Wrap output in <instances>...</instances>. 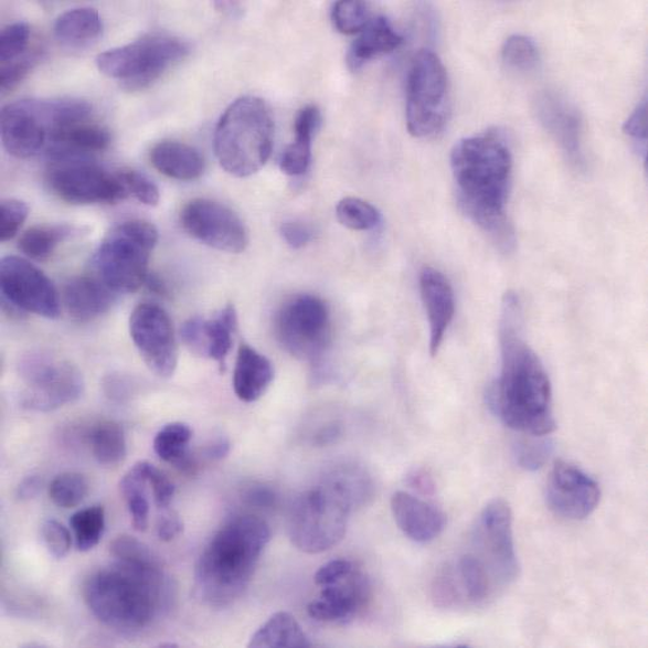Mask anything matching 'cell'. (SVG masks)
Segmentation results:
<instances>
[{
  "label": "cell",
  "mask_w": 648,
  "mask_h": 648,
  "mask_svg": "<svg viewBox=\"0 0 648 648\" xmlns=\"http://www.w3.org/2000/svg\"><path fill=\"white\" fill-rule=\"evenodd\" d=\"M450 167L465 214L503 252H511L514 231L506 214L512 173L508 145L495 136L461 139L452 150Z\"/></svg>",
  "instance_id": "cell-2"
},
{
  "label": "cell",
  "mask_w": 648,
  "mask_h": 648,
  "mask_svg": "<svg viewBox=\"0 0 648 648\" xmlns=\"http://www.w3.org/2000/svg\"><path fill=\"white\" fill-rule=\"evenodd\" d=\"M192 429L184 423L167 424L155 439V450L157 456L168 464L191 472L194 468L193 458L190 455V443L192 440Z\"/></svg>",
  "instance_id": "cell-31"
},
{
  "label": "cell",
  "mask_w": 648,
  "mask_h": 648,
  "mask_svg": "<svg viewBox=\"0 0 648 648\" xmlns=\"http://www.w3.org/2000/svg\"><path fill=\"white\" fill-rule=\"evenodd\" d=\"M392 511L399 529L415 543H431L446 528V514L435 506L404 491L392 497Z\"/></svg>",
  "instance_id": "cell-22"
},
{
  "label": "cell",
  "mask_w": 648,
  "mask_h": 648,
  "mask_svg": "<svg viewBox=\"0 0 648 648\" xmlns=\"http://www.w3.org/2000/svg\"><path fill=\"white\" fill-rule=\"evenodd\" d=\"M472 554L486 567L497 591L517 581L520 572L514 550L512 511L508 502L487 503L476 523Z\"/></svg>",
  "instance_id": "cell-11"
},
{
  "label": "cell",
  "mask_w": 648,
  "mask_h": 648,
  "mask_svg": "<svg viewBox=\"0 0 648 648\" xmlns=\"http://www.w3.org/2000/svg\"><path fill=\"white\" fill-rule=\"evenodd\" d=\"M189 52V44L173 35L146 34L126 46L103 52L96 65L102 74L136 92L156 83Z\"/></svg>",
  "instance_id": "cell-8"
},
{
  "label": "cell",
  "mask_w": 648,
  "mask_h": 648,
  "mask_svg": "<svg viewBox=\"0 0 648 648\" xmlns=\"http://www.w3.org/2000/svg\"><path fill=\"white\" fill-rule=\"evenodd\" d=\"M182 340L188 349L199 357L206 358L205 333H203V318L189 319L181 328Z\"/></svg>",
  "instance_id": "cell-47"
},
{
  "label": "cell",
  "mask_w": 648,
  "mask_h": 648,
  "mask_svg": "<svg viewBox=\"0 0 648 648\" xmlns=\"http://www.w3.org/2000/svg\"><path fill=\"white\" fill-rule=\"evenodd\" d=\"M75 235V229L68 225H40L25 231L18 247L30 259L43 262L56 251V247Z\"/></svg>",
  "instance_id": "cell-34"
},
{
  "label": "cell",
  "mask_w": 648,
  "mask_h": 648,
  "mask_svg": "<svg viewBox=\"0 0 648 648\" xmlns=\"http://www.w3.org/2000/svg\"><path fill=\"white\" fill-rule=\"evenodd\" d=\"M183 522L180 514L170 509H163V512L159 514L157 522V535L159 540L164 543L179 538L183 532Z\"/></svg>",
  "instance_id": "cell-50"
},
{
  "label": "cell",
  "mask_w": 648,
  "mask_h": 648,
  "mask_svg": "<svg viewBox=\"0 0 648 648\" xmlns=\"http://www.w3.org/2000/svg\"><path fill=\"white\" fill-rule=\"evenodd\" d=\"M126 188L128 196H132L147 206H157L161 201V193L157 184L144 173L135 170H121L118 172Z\"/></svg>",
  "instance_id": "cell-42"
},
{
  "label": "cell",
  "mask_w": 648,
  "mask_h": 648,
  "mask_svg": "<svg viewBox=\"0 0 648 648\" xmlns=\"http://www.w3.org/2000/svg\"><path fill=\"white\" fill-rule=\"evenodd\" d=\"M501 372L490 390V406L504 425L523 435L555 431L552 384L543 362L523 340L517 293H506L500 322Z\"/></svg>",
  "instance_id": "cell-1"
},
{
  "label": "cell",
  "mask_w": 648,
  "mask_h": 648,
  "mask_svg": "<svg viewBox=\"0 0 648 648\" xmlns=\"http://www.w3.org/2000/svg\"><path fill=\"white\" fill-rule=\"evenodd\" d=\"M150 159L159 172L174 180L193 181L205 170L199 150L180 141H162L152 149Z\"/></svg>",
  "instance_id": "cell-27"
},
{
  "label": "cell",
  "mask_w": 648,
  "mask_h": 648,
  "mask_svg": "<svg viewBox=\"0 0 648 648\" xmlns=\"http://www.w3.org/2000/svg\"><path fill=\"white\" fill-rule=\"evenodd\" d=\"M39 53H24L21 57L2 64L0 70V87L3 92L13 91L31 73L40 62Z\"/></svg>",
  "instance_id": "cell-44"
},
{
  "label": "cell",
  "mask_w": 648,
  "mask_h": 648,
  "mask_svg": "<svg viewBox=\"0 0 648 648\" xmlns=\"http://www.w3.org/2000/svg\"><path fill=\"white\" fill-rule=\"evenodd\" d=\"M31 39L30 25L25 22L9 24L0 34V60L2 64L21 57L26 52Z\"/></svg>",
  "instance_id": "cell-41"
},
{
  "label": "cell",
  "mask_w": 648,
  "mask_h": 648,
  "mask_svg": "<svg viewBox=\"0 0 648 648\" xmlns=\"http://www.w3.org/2000/svg\"><path fill=\"white\" fill-rule=\"evenodd\" d=\"M237 327V315L234 306H227L212 319H203L205 333L206 358L225 365L226 358L233 349L234 333Z\"/></svg>",
  "instance_id": "cell-32"
},
{
  "label": "cell",
  "mask_w": 648,
  "mask_h": 648,
  "mask_svg": "<svg viewBox=\"0 0 648 648\" xmlns=\"http://www.w3.org/2000/svg\"><path fill=\"white\" fill-rule=\"evenodd\" d=\"M88 440L95 459L102 466H118L127 457L126 434L117 423L104 421L96 424Z\"/></svg>",
  "instance_id": "cell-33"
},
{
  "label": "cell",
  "mask_w": 648,
  "mask_h": 648,
  "mask_svg": "<svg viewBox=\"0 0 648 648\" xmlns=\"http://www.w3.org/2000/svg\"><path fill=\"white\" fill-rule=\"evenodd\" d=\"M406 485L414 491L432 496L435 492V482L431 474L423 468H415L406 476Z\"/></svg>",
  "instance_id": "cell-52"
},
{
  "label": "cell",
  "mask_w": 648,
  "mask_h": 648,
  "mask_svg": "<svg viewBox=\"0 0 648 648\" xmlns=\"http://www.w3.org/2000/svg\"><path fill=\"white\" fill-rule=\"evenodd\" d=\"M53 100H23L2 110V140L7 152L15 158L38 155L55 128Z\"/></svg>",
  "instance_id": "cell-16"
},
{
  "label": "cell",
  "mask_w": 648,
  "mask_h": 648,
  "mask_svg": "<svg viewBox=\"0 0 648 648\" xmlns=\"http://www.w3.org/2000/svg\"><path fill=\"white\" fill-rule=\"evenodd\" d=\"M42 539L50 554L56 559H64L73 546V537L68 529L56 520H47L43 523Z\"/></svg>",
  "instance_id": "cell-45"
},
{
  "label": "cell",
  "mask_w": 648,
  "mask_h": 648,
  "mask_svg": "<svg viewBox=\"0 0 648 648\" xmlns=\"http://www.w3.org/2000/svg\"><path fill=\"white\" fill-rule=\"evenodd\" d=\"M353 572V565L344 559H337L330 563L325 564L315 575V583L319 587H327L339 583Z\"/></svg>",
  "instance_id": "cell-48"
},
{
  "label": "cell",
  "mask_w": 648,
  "mask_h": 648,
  "mask_svg": "<svg viewBox=\"0 0 648 648\" xmlns=\"http://www.w3.org/2000/svg\"><path fill=\"white\" fill-rule=\"evenodd\" d=\"M403 43L392 23L385 17L374 18L353 41L349 50L348 64L357 71L368 62L392 53Z\"/></svg>",
  "instance_id": "cell-26"
},
{
  "label": "cell",
  "mask_w": 648,
  "mask_h": 648,
  "mask_svg": "<svg viewBox=\"0 0 648 648\" xmlns=\"http://www.w3.org/2000/svg\"><path fill=\"white\" fill-rule=\"evenodd\" d=\"M129 330L148 369L159 378H171L179 362V348L166 309L148 301L139 305L131 312Z\"/></svg>",
  "instance_id": "cell-14"
},
{
  "label": "cell",
  "mask_w": 648,
  "mask_h": 648,
  "mask_svg": "<svg viewBox=\"0 0 648 648\" xmlns=\"http://www.w3.org/2000/svg\"><path fill=\"white\" fill-rule=\"evenodd\" d=\"M114 293L99 277H77L65 287L64 305L74 321L87 323L109 312Z\"/></svg>",
  "instance_id": "cell-23"
},
{
  "label": "cell",
  "mask_w": 648,
  "mask_h": 648,
  "mask_svg": "<svg viewBox=\"0 0 648 648\" xmlns=\"http://www.w3.org/2000/svg\"><path fill=\"white\" fill-rule=\"evenodd\" d=\"M449 82L442 60L429 50L416 53L406 84V126L416 138L437 135L446 124Z\"/></svg>",
  "instance_id": "cell-9"
},
{
  "label": "cell",
  "mask_w": 648,
  "mask_h": 648,
  "mask_svg": "<svg viewBox=\"0 0 648 648\" xmlns=\"http://www.w3.org/2000/svg\"><path fill=\"white\" fill-rule=\"evenodd\" d=\"M230 452V443L226 439H219L209 446L206 457L212 460L225 458Z\"/></svg>",
  "instance_id": "cell-55"
},
{
  "label": "cell",
  "mask_w": 648,
  "mask_h": 648,
  "mask_svg": "<svg viewBox=\"0 0 648 648\" xmlns=\"http://www.w3.org/2000/svg\"><path fill=\"white\" fill-rule=\"evenodd\" d=\"M119 488L128 504L132 527L140 532L147 531L150 511L148 461L141 460L132 466L121 478Z\"/></svg>",
  "instance_id": "cell-28"
},
{
  "label": "cell",
  "mask_w": 648,
  "mask_h": 648,
  "mask_svg": "<svg viewBox=\"0 0 648 648\" xmlns=\"http://www.w3.org/2000/svg\"><path fill=\"white\" fill-rule=\"evenodd\" d=\"M502 60L509 68L519 73H529L539 62L537 44L527 35H511L503 44Z\"/></svg>",
  "instance_id": "cell-38"
},
{
  "label": "cell",
  "mask_w": 648,
  "mask_h": 648,
  "mask_svg": "<svg viewBox=\"0 0 648 648\" xmlns=\"http://www.w3.org/2000/svg\"><path fill=\"white\" fill-rule=\"evenodd\" d=\"M270 538L268 523L254 514H238L225 522L199 559L200 598L214 608L233 605L251 584Z\"/></svg>",
  "instance_id": "cell-4"
},
{
  "label": "cell",
  "mask_w": 648,
  "mask_h": 648,
  "mask_svg": "<svg viewBox=\"0 0 648 648\" xmlns=\"http://www.w3.org/2000/svg\"><path fill=\"white\" fill-rule=\"evenodd\" d=\"M148 479L150 485V492L158 509H167L173 500L176 487L170 478H168L161 469L157 468L148 461Z\"/></svg>",
  "instance_id": "cell-46"
},
{
  "label": "cell",
  "mask_w": 648,
  "mask_h": 648,
  "mask_svg": "<svg viewBox=\"0 0 648 648\" xmlns=\"http://www.w3.org/2000/svg\"><path fill=\"white\" fill-rule=\"evenodd\" d=\"M88 493V482L84 475L67 472L59 475L50 486L53 503L62 509H75Z\"/></svg>",
  "instance_id": "cell-37"
},
{
  "label": "cell",
  "mask_w": 648,
  "mask_h": 648,
  "mask_svg": "<svg viewBox=\"0 0 648 648\" xmlns=\"http://www.w3.org/2000/svg\"><path fill=\"white\" fill-rule=\"evenodd\" d=\"M321 121V111L315 105H308L298 113L295 123L296 139L280 157L283 173L300 177L308 172L312 161V141Z\"/></svg>",
  "instance_id": "cell-25"
},
{
  "label": "cell",
  "mask_w": 648,
  "mask_h": 648,
  "mask_svg": "<svg viewBox=\"0 0 648 648\" xmlns=\"http://www.w3.org/2000/svg\"><path fill=\"white\" fill-rule=\"evenodd\" d=\"M22 376L26 383L22 405L29 411H56L76 402L84 392V378L73 363L43 354L23 361Z\"/></svg>",
  "instance_id": "cell-12"
},
{
  "label": "cell",
  "mask_w": 648,
  "mask_h": 648,
  "mask_svg": "<svg viewBox=\"0 0 648 648\" xmlns=\"http://www.w3.org/2000/svg\"><path fill=\"white\" fill-rule=\"evenodd\" d=\"M351 511L349 500L328 482L300 495L289 518L293 545L306 554H319L340 544Z\"/></svg>",
  "instance_id": "cell-7"
},
{
  "label": "cell",
  "mask_w": 648,
  "mask_h": 648,
  "mask_svg": "<svg viewBox=\"0 0 648 648\" xmlns=\"http://www.w3.org/2000/svg\"><path fill=\"white\" fill-rule=\"evenodd\" d=\"M332 21L336 29L343 34L360 33L371 21L368 3L346 0L333 6Z\"/></svg>",
  "instance_id": "cell-39"
},
{
  "label": "cell",
  "mask_w": 648,
  "mask_h": 648,
  "mask_svg": "<svg viewBox=\"0 0 648 648\" xmlns=\"http://www.w3.org/2000/svg\"><path fill=\"white\" fill-rule=\"evenodd\" d=\"M181 221L192 237L216 251L240 254L248 244L244 222L233 210L219 202L193 200L184 206Z\"/></svg>",
  "instance_id": "cell-17"
},
{
  "label": "cell",
  "mask_w": 648,
  "mask_h": 648,
  "mask_svg": "<svg viewBox=\"0 0 648 648\" xmlns=\"http://www.w3.org/2000/svg\"><path fill=\"white\" fill-rule=\"evenodd\" d=\"M274 380L272 362L252 346H240L234 371V390L240 401L254 403L266 393Z\"/></svg>",
  "instance_id": "cell-24"
},
{
  "label": "cell",
  "mask_w": 648,
  "mask_h": 648,
  "mask_svg": "<svg viewBox=\"0 0 648 648\" xmlns=\"http://www.w3.org/2000/svg\"><path fill=\"white\" fill-rule=\"evenodd\" d=\"M421 296L427 309L429 322V350L432 357L438 353L456 314V297L452 284L434 268H424L419 277Z\"/></svg>",
  "instance_id": "cell-21"
},
{
  "label": "cell",
  "mask_w": 648,
  "mask_h": 648,
  "mask_svg": "<svg viewBox=\"0 0 648 648\" xmlns=\"http://www.w3.org/2000/svg\"><path fill=\"white\" fill-rule=\"evenodd\" d=\"M601 488L578 467L559 460L546 486L549 508L567 520H584L598 508Z\"/></svg>",
  "instance_id": "cell-18"
},
{
  "label": "cell",
  "mask_w": 648,
  "mask_h": 648,
  "mask_svg": "<svg viewBox=\"0 0 648 648\" xmlns=\"http://www.w3.org/2000/svg\"><path fill=\"white\" fill-rule=\"evenodd\" d=\"M103 21L93 8H75L61 14L55 23V34L60 42L79 47L100 38Z\"/></svg>",
  "instance_id": "cell-30"
},
{
  "label": "cell",
  "mask_w": 648,
  "mask_h": 648,
  "mask_svg": "<svg viewBox=\"0 0 648 648\" xmlns=\"http://www.w3.org/2000/svg\"><path fill=\"white\" fill-rule=\"evenodd\" d=\"M70 525L74 530L76 546L79 552H88L100 543L105 531V509L100 504L92 506L73 514Z\"/></svg>",
  "instance_id": "cell-35"
},
{
  "label": "cell",
  "mask_w": 648,
  "mask_h": 648,
  "mask_svg": "<svg viewBox=\"0 0 648 648\" xmlns=\"http://www.w3.org/2000/svg\"><path fill=\"white\" fill-rule=\"evenodd\" d=\"M248 503L256 504L257 508H268L275 501V495L269 488L264 486L252 487L246 492Z\"/></svg>",
  "instance_id": "cell-54"
},
{
  "label": "cell",
  "mask_w": 648,
  "mask_h": 648,
  "mask_svg": "<svg viewBox=\"0 0 648 648\" xmlns=\"http://www.w3.org/2000/svg\"><path fill=\"white\" fill-rule=\"evenodd\" d=\"M275 126L272 110L261 97L244 96L222 114L215 129L217 161L231 176L259 172L269 161Z\"/></svg>",
  "instance_id": "cell-5"
},
{
  "label": "cell",
  "mask_w": 648,
  "mask_h": 648,
  "mask_svg": "<svg viewBox=\"0 0 648 648\" xmlns=\"http://www.w3.org/2000/svg\"><path fill=\"white\" fill-rule=\"evenodd\" d=\"M625 135L631 137L638 141H645L647 139V104L642 102L637 106L631 117H629L624 124Z\"/></svg>",
  "instance_id": "cell-51"
},
{
  "label": "cell",
  "mask_w": 648,
  "mask_h": 648,
  "mask_svg": "<svg viewBox=\"0 0 648 648\" xmlns=\"http://www.w3.org/2000/svg\"><path fill=\"white\" fill-rule=\"evenodd\" d=\"M51 163V189L61 200L74 205H94L117 203L128 198L118 172L105 171L86 158L61 159Z\"/></svg>",
  "instance_id": "cell-13"
},
{
  "label": "cell",
  "mask_w": 648,
  "mask_h": 648,
  "mask_svg": "<svg viewBox=\"0 0 648 648\" xmlns=\"http://www.w3.org/2000/svg\"><path fill=\"white\" fill-rule=\"evenodd\" d=\"M29 214L30 208L25 202L15 199L3 200L2 206H0V238L2 242H9L20 233Z\"/></svg>",
  "instance_id": "cell-43"
},
{
  "label": "cell",
  "mask_w": 648,
  "mask_h": 648,
  "mask_svg": "<svg viewBox=\"0 0 648 648\" xmlns=\"http://www.w3.org/2000/svg\"><path fill=\"white\" fill-rule=\"evenodd\" d=\"M42 479L39 476H30L23 479L22 484L17 488V499L21 501H30L38 497L42 491Z\"/></svg>",
  "instance_id": "cell-53"
},
{
  "label": "cell",
  "mask_w": 648,
  "mask_h": 648,
  "mask_svg": "<svg viewBox=\"0 0 648 648\" xmlns=\"http://www.w3.org/2000/svg\"><path fill=\"white\" fill-rule=\"evenodd\" d=\"M247 646L308 648L312 646V642L308 640L295 616L288 612H278L257 629Z\"/></svg>",
  "instance_id": "cell-29"
},
{
  "label": "cell",
  "mask_w": 648,
  "mask_h": 648,
  "mask_svg": "<svg viewBox=\"0 0 648 648\" xmlns=\"http://www.w3.org/2000/svg\"><path fill=\"white\" fill-rule=\"evenodd\" d=\"M534 104L538 120L565 157L575 166L583 164L581 113L564 96L554 92L541 93Z\"/></svg>",
  "instance_id": "cell-19"
},
{
  "label": "cell",
  "mask_w": 648,
  "mask_h": 648,
  "mask_svg": "<svg viewBox=\"0 0 648 648\" xmlns=\"http://www.w3.org/2000/svg\"><path fill=\"white\" fill-rule=\"evenodd\" d=\"M158 230L144 220L115 226L95 256L97 277L115 293H135L148 279L150 255L158 243Z\"/></svg>",
  "instance_id": "cell-6"
},
{
  "label": "cell",
  "mask_w": 648,
  "mask_h": 648,
  "mask_svg": "<svg viewBox=\"0 0 648 648\" xmlns=\"http://www.w3.org/2000/svg\"><path fill=\"white\" fill-rule=\"evenodd\" d=\"M3 300L22 310L49 319L61 315V301L53 283L31 262L6 256L0 263Z\"/></svg>",
  "instance_id": "cell-15"
},
{
  "label": "cell",
  "mask_w": 648,
  "mask_h": 648,
  "mask_svg": "<svg viewBox=\"0 0 648 648\" xmlns=\"http://www.w3.org/2000/svg\"><path fill=\"white\" fill-rule=\"evenodd\" d=\"M341 225L354 231L375 229L381 222L380 211L368 201L358 198H346L336 209Z\"/></svg>",
  "instance_id": "cell-36"
},
{
  "label": "cell",
  "mask_w": 648,
  "mask_h": 648,
  "mask_svg": "<svg viewBox=\"0 0 648 648\" xmlns=\"http://www.w3.org/2000/svg\"><path fill=\"white\" fill-rule=\"evenodd\" d=\"M368 596L365 576L353 571L343 581L323 587L321 597L309 603L308 615L319 623L348 625L365 605Z\"/></svg>",
  "instance_id": "cell-20"
},
{
  "label": "cell",
  "mask_w": 648,
  "mask_h": 648,
  "mask_svg": "<svg viewBox=\"0 0 648 648\" xmlns=\"http://www.w3.org/2000/svg\"><path fill=\"white\" fill-rule=\"evenodd\" d=\"M280 235L291 248H301L312 242L314 231L305 222L291 220L281 224Z\"/></svg>",
  "instance_id": "cell-49"
},
{
  "label": "cell",
  "mask_w": 648,
  "mask_h": 648,
  "mask_svg": "<svg viewBox=\"0 0 648 648\" xmlns=\"http://www.w3.org/2000/svg\"><path fill=\"white\" fill-rule=\"evenodd\" d=\"M173 585L157 557L114 559L88 576L84 598L92 614L115 631H144L171 607Z\"/></svg>",
  "instance_id": "cell-3"
},
{
  "label": "cell",
  "mask_w": 648,
  "mask_h": 648,
  "mask_svg": "<svg viewBox=\"0 0 648 648\" xmlns=\"http://www.w3.org/2000/svg\"><path fill=\"white\" fill-rule=\"evenodd\" d=\"M275 332L291 357L310 362L321 360L331 341L330 309L317 296L293 297L280 308Z\"/></svg>",
  "instance_id": "cell-10"
},
{
  "label": "cell",
  "mask_w": 648,
  "mask_h": 648,
  "mask_svg": "<svg viewBox=\"0 0 648 648\" xmlns=\"http://www.w3.org/2000/svg\"><path fill=\"white\" fill-rule=\"evenodd\" d=\"M527 439H521L514 446V458L518 465L527 470H538L543 467L550 455H552L553 444L544 437H532L527 435Z\"/></svg>",
  "instance_id": "cell-40"
}]
</instances>
